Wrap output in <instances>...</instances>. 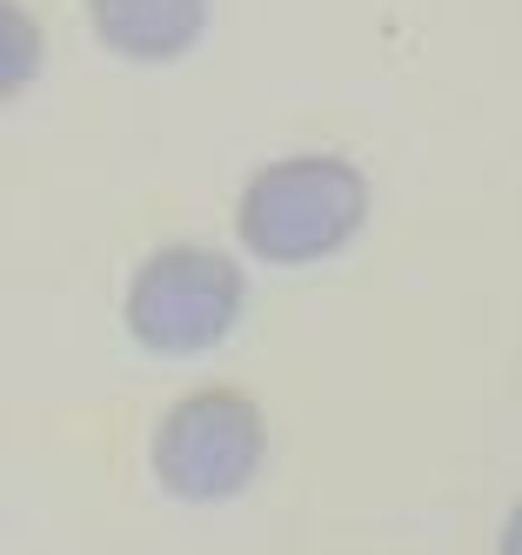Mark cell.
<instances>
[{
    "instance_id": "6da1fadb",
    "label": "cell",
    "mask_w": 522,
    "mask_h": 555,
    "mask_svg": "<svg viewBox=\"0 0 522 555\" xmlns=\"http://www.w3.org/2000/svg\"><path fill=\"white\" fill-rule=\"evenodd\" d=\"M369 221V181L342 154H289L268 162L234 202L241 248L268 268H308L342 255Z\"/></svg>"
},
{
    "instance_id": "7a4b0ae2",
    "label": "cell",
    "mask_w": 522,
    "mask_h": 555,
    "mask_svg": "<svg viewBox=\"0 0 522 555\" xmlns=\"http://www.w3.org/2000/svg\"><path fill=\"white\" fill-rule=\"evenodd\" d=\"M268 422L241 388H194L154 428V482L181 502H228L255 482Z\"/></svg>"
},
{
    "instance_id": "3957f363",
    "label": "cell",
    "mask_w": 522,
    "mask_h": 555,
    "mask_svg": "<svg viewBox=\"0 0 522 555\" xmlns=\"http://www.w3.org/2000/svg\"><path fill=\"white\" fill-rule=\"evenodd\" d=\"M241 282L234 255L221 248H154L128 282V335L148 354H201L221 348L241 322Z\"/></svg>"
},
{
    "instance_id": "277c9868",
    "label": "cell",
    "mask_w": 522,
    "mask_h": 555,
    "mask_svg": "<svg viewBox=\"0 0 522 555\" xmlns=\"http://www.w3.org/2000/svg\"><path fill=\"white\" fill-rule=\"evenodd\" d=\"M88 27L107 54L161 67V61H181L201 41L208 0H88Z\"/></svg>"
},
{
    "instance_id": "5b68a950",
    "label": "cell",
    "mask_w": 522,
    "mask_h": 555,
    "mask_svg": "<svg viewBox=\"0 0 522 555\" xmlns=\"http://www.w3.org/2000/svg\"><path fill=\"white\" fill-rule=\"evenodd\" d=\"M8 34H14V67H8V88H21V81H27V41H21L27 21H21V14H8Z\"/></svg>"
},
{
    "instance_id": "8992f818",
    "label": "cell",
    "mask_w": 522,
    "mask_h": 555,
    "mask_svg": "<svg viewBox=\"0 0 522 555\" xmlns=\"http://www.w3.org/2000/svg\"><path fill=\"white\" fill-rule=\"evenodd\" d=\"M496 555H522V502L509 508V522H502V548Z\"/></svg>"
}]
</instances>
